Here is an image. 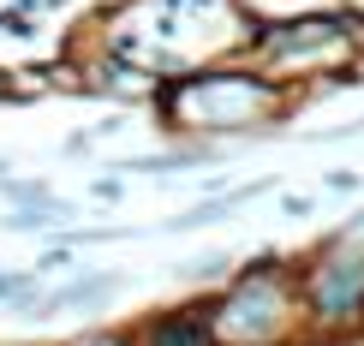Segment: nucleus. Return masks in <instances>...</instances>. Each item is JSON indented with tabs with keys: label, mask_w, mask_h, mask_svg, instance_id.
<instances>
[{
	"label": "nucleus",
	"mask_w": 364,
	"mask_h": 346,
	"mask_svg": "<svg viewBox=\"0 0 364 346\" xmlns=\"http://www.w3.org/2000/svg\"><path fill=\"white\" fill-rule=\"evenodd\" d=\"M108 54L144 78H186L227 48H251L239 0H126L102 30Z\"/></svg>",
	"instance_id": "nucleus-1"
},
{
	"label": "nucleus",
	"mask_w": 364,
	"mask_h": 346,
	"mask_svg": "<svg viewBox=\"0 0 364 346\" xmlns=\"http://www.w3.org/2000/svg\"><path fill=\"white\" fill-rule=\"evenodd\" d=\"M156 108L173 131H257L287 108V96L263 72H186L156 90Z\"/></svg>",
	"instance_id": "nucleus-2"
},
{
	"label": "nucleus",
	"mask_w": 364,
	"mask_h": 346,
	"mask_svg": "<svg viewBox=\"0 0 364 346\" xmlns=\"http://www.w3.org/2000/svg\"><path fill=\"white\" fill-rule=\"evenodd\" d=\"M299 317H305L299 281L281 263H251L209 305V340L215 346H281V340H293Z\"/></svg>",
	"instance_id": "nucleus-3"
},
{
	"label": "nucleus",
	"mask_w": 364,
	"mask_h": 346,
	"mask_svg": "<svg viewBox=\"0 0 364 346\" xmlns=\"http://www.w3.org/2000/svg\"><path fill=\"white\" fill-rule=\"evenodd\" d=\"M257 60H263V78H316V72H341L358 54V36L341 18H293L269 36H251Z\"/></svg>",
	"instance_id": "nucleus-4"
},
{
	"label": "nucleus",
	"mask_w": 364,
	"mask_h": 346,
	"mask_svg": "<svg viewBox=\"0 0 364 346\" xmlns=\"http://www.w3.org/2000/svg\"><path fill=\"white\" fill-rule=\"evenodd\" d=\"M299 298H305V317H316L323 328H353L364 323V251H328L305 269L299 281Z\"/></svg>",
	"instance_id": "nucleus-5"
},
{
	"label": "nucleus",
	"mask_w": 364,
	"mask_h": 346,
	"mask_svg": "<svg viewBox=\"0 0 364 346\" xmlns=\"http://www.w3.org/2000/svg\"><path fill=\"white\" fill-rule=\"evenodd\" d=\"M132 346H215L209 340V305H179V310L149 317Z\"/></svg>",
	"instance_id": "nucleus-6"
},
{
	"label": "nucleus",
	"mask_w": 364,
	"mask_h": 346,
	"mask_svg": "<svg viewBox=\"0 0 364 346\" xmlns=\"http://www.w3.org/2000/svg\"><path fill=\"white\" fill-rule=\"evenodd\" d=\"M48 221H60V209H36V203H24V209H12L0 227H6V233H42Z\"/></svg>",
	"instance_id": "nucleus-7"
},
{
	"label": "nucleus",
	"mask_w": 364,
	"mask_h": 346,
	"mask_svg": "<svg viewBox=\"0 0 364 346\" xmlns=\"http://www.w3.org/2000/svg\"><path fill=\"white\" fill-rule=\"evenodd\" d=\"M66 346H132V335H114V328H90V335L66 340Z\"/></svg>",
	"instance_id": "nucleus-8"
},
{
	"label": "nucleus",
	"mask_w": 364,
	"mask_h": 346,
	"mask_svg": "<svg viewBox=\"0 0 364 346\" xmlns=\"http://www.w3.org/2000/svg\"><path fill=\"white\" fill-rule=\"evenodd\" d=\"M12 96H30V90L12 78V72H0V102H12Z\"/></svg>",
	"instance_id": "nucleus-9"
},
{
	"label": "nucleus",
	"mask_w": 364,
	"mask_h": 346,
	"mask_svg": "<svg viewBox=\"0 0 364 346\" xmlns=\"http://www.w3.org/2000/svg\"><path fill=\"white\" fill-rule=\"evenodd\" d=\"M0 173H6V161H0Z\"/></svg>",
	"instance_id": "nucleus-10"
}]
</instances>
